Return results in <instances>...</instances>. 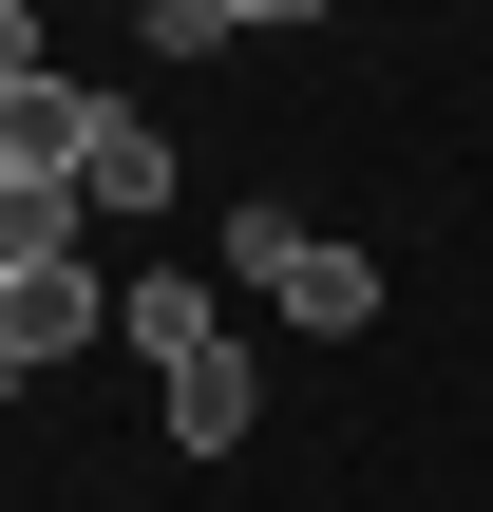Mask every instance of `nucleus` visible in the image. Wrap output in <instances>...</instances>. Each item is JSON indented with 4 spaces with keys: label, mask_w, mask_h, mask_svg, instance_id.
I'll list each match as a JSON object with an SVG mask.
<instances>
[{
    "label": "nucleus",
    "mask_w": 493,
    "mask_h": 512,
    "mask_svg": "<svg viewBox=\"0 0 493 512\" xmlns=\"http://www.w3.org/2000/svg\"><path fill=\"white\" fill-rule=\"evenodd\" d=\"M0 76H38V19H19V0H0Z\"/></svg>",
    "instance_id": "obj_7"
},
{
    "label": "nucleus",
    "mask_w": 493,
    "mask_h": 512,
    "mask_svg": "<svg viewBox=\"0 0 493 512\" xmlns=\"http://www.w3.org/2000/svg\"><path fill=\"white\" fill-rule=\"evenodd\" d=\"M76 152H95V95L38 57V76H0V190H76Z\"/></svg>",
    "instance_id": "obj_2"
},
{
    "label": "nucleus",
    "mask_w": 493,
    "mask_h": 512,
    "mask_svg": "<svg viewBox=\"0 0 493 512\" xmlns=\"http://www.w3.org/2000/svg\"><path fill=\"white\" fill-rule=\"evenodd\" d=\"M247 437H266V361H228V342H209V361L171 380V456H247Z\"/></svg>",
    "instance_id": "obj_4"
},
{
    "label": "nucleus",
    "mask_w": 493,
    "mask_h": 512,
    "mask_svg": "<svg viewBox=\"0 0 493 512\" xmlns=\"http://www.w3.org/2000/svg\"><path fill=\"white\" fill-rule=\"evenodd\" d=\"M228 285H266L285 323H323V342H361L380 323V266L342 247V228H285V209H228Z\"/></svg>",
    "instance_id": "obj_1"
},
{
    "label": "nucleus",
    "mask_w": 493,
    "mask_h": 512,
    "mask_svg": "<svg viewBox=\"0 0 493 512\" xmlns=\"http://www.w3.org/2000/svg\"><path fill=\"white\" fill-rule=\"evenodd\" d=\"M114 323H133V361H171V380H190V361H209V342H228V323H209V285H133V304H114Z\"/></svg>",
    "instance_id": "obj_6"
},
{
    "label": "nucleus",
    "mask_w": 493,
    "mask_h": 512,
    "mask_svg": "<svg viewBox=\"0 0 493 512\" xmlns=\"http://www.w3.org/2000/svg\"><path fill=\"white\" fill-rule=\"evenodd\" d=\"M76 342H114V285H95V266L0 285V380H38V361H76Z\"/></svg>",
    "instance_id": "obj_3"
},
{
    "label": "nucleus",
    "mask_w": 493,
    "mask_h": 512,
    "mask_svg": "<svg viewBox=\"0 0 493 512\" xmlns=\"http://www.w3.org/2000/svg\"><path fill=\"white\" fill-rule=\"evenodd\" d=\"M76 209H171V152H152L133 114H95V152H76Z\"/></svg>",
    "instance_id": "obj_5"
}]
</instances>
